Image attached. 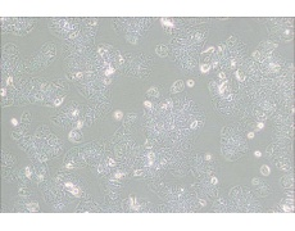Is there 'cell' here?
I'll list each match as a JSON object with an SVG mask.
<instances>
[{
	"label": "cell",
	"instance_id": "obj_19",
	"mask_svg": "<svg viewBox=\"0 0 295 231\" xmlns=\"http://www.w3.org/2000/svg\"><path fill=\"white\" fill-rule=\"evenodd\" d=\"M199 203H200V204H201V206H203V207L205 206V204H207V203H205V200H203V199H199Z\"/></svg>",
	"mask_w": 295,
	"mask_h": 231
},
{
	"label": "cell",
	"instance_id": "obj_11",
	"mask_svg": "<svg viewBox=\"0 0 295 231\" xmlns=\"http://www.w3.org/2000/svg\"><path fill=\"white\" fill-rule=\"evenodd\" d=\"M28 194H30V190H27V189L23 190V188H19V195L21 196H23V195L26 196V195H28Z\"/></svg>",
	"mask_w": 295,
	"mask_h": 231
},
{
	"label": "cell",
	"instance_id": "obj_14",
	"mask_svg": "<svg viewBox=\"0 0 295 231\" xmlns=\"http://www.w3.org/2000/svg\"><path fill=\"white\" fill-rule=\"evenodd\" d=\"M259 182H260V180H259V178H253L252 184H253V185H259Z\"/></svg>",
	"mask_w": 295,
	"mask_h": 231
},
{
	"label": "cell",
	"instance_id": "obj_1",
	"mask_svg": "<svg viewBox=\"0 0 295 231\" xmlns=\"http://www.w3.org/2000/svg\"><path fill=\"white\" fill-rule=\"evenodd\" d=\"M221 150L229 161H236L241 158L248 152V145L241 135V131L239 132L236 128L230 126L223 130L221 137Z\"/></svg>",
	"mask_w": 295,
	"mask_h": 231
},
{
	"label": "cell",
	"instance_id": "obj_15",
	"mask_svg": "<svg viewBox=\"0 0 295 231\" xmlns=\"http://www.w3.org/2000/svg\"><path fill=\"white\" fill-rule=\"evenodd\" d=\"M264 127V125L262 123V122H258V125H257V128H258V130H262Z\"/></svg>",
	"mask_w": 295,
	"mask_h": 231
},
{
	"label": "cell",
	"instance_id": "obj_17",
	"mask_svg": "<svg viewBox=\"0 0 295 231\" xmlns=\"http://www.w3.org/2000/svg\"><path fill=\"white\" fill-rule=\"evenodd\" d=\"M144 105L146 107V108H150V107H151V103H150V102H145V103H144Z\"/></svg>",
	"mask_w": 295,
	"mask_h": 231
},
{
	"label": "cell",
	"instance_id": "obj_8",
	"mask_svg": "<svg viewBox=\"0 0 295 231\" xmlns=\"http://www.w3.org/2000/svg\"><path fill=\"white\" fill-rule=\"evenodd\" d=\"M260 173L263 175V176H268V175L271 173V170L268 166H262L260 167Z\"/></svg>",
	"mask_w": 295,
	"mask_h": 231
},
{
	"label": "cell",
	"instance_id": "obj_6",
	"mask_svg": "<svg viewBox=\"0 0 295 231\" xmlns=\"http://www.w3.org/2000/svg\"><path fill=\"white\" fill-rule=\"evenodd\" d=\"M69 139L72 140V141H80L81 140V134L74 130V131H72V132L69 134Z\"/></svg>",
	"mask_w": 295,
	"mask_h": 231
},
{
	"label": "cell",
	"instance_id": "obj_13",
	"mask_svg": "<svg viewBox=\"0 0 295 231\" xmlns=\"http://www.w3.org/2000/svg\"><path fill=\"white\" fill-rule=\"evenodd\" d=\"M115 118H117V120H121V118H122V112L121 110L115 112Z\"/></svg>",
	"mask_w": 295,
	"mask_h": 231
},
{
	"label": "cell",
	"instance_id": "obj_2",
	"mask_svg": "<svg viewBox=\"0 0 295 231\" xmlns=\"http://www.w3.org/2000/svg\"><path fill=\"white\" fill-rule=\"evenodd\" d=\"M155 51H157V54H158L159 57H166V55H168V46L160 44V45H158L155 48Z\"/></svg>",
	"mask_w": 295,
	"mask_h": 231
},
{
	"label": "cell",
	"instance_id": "obj_18",
	"mask_svg": "<svg viewBox=\"0 0 295 231\" xmlns=\"http://www.w3.org/2000/svg\"><path fill=\"white\" fill-rule=\"evenodd\" d=\"M248 137H249V139H253V137H254V132H249L248 134Z\"/></svg>",
	"mask_w": 295,
	"mask_h": 231
},
{
	"label": "cell",
	"instance_id": "obj_20",
	"mask_svg": "<svg viewBox=\"0 0 295 231\" xmlns=\"http://www.w3.org/2000/svg\"><path fill=\"white\" fill-rule=\"evenodd\" d=\"M254 154H255V157H260V152H259V150H257Z\"/></svg>",
	"mask_w": 295,
	"mask_h": 231
},
{
	"label": "cell",
	"instance_id": "obj_7",
	"mask_svg": "<svg viewBox=\"0 0 295 231\" xmlns=\"http://www.w3.org/2000/svg\"><path fill=\"white\" fill-rule=\"evenodd\" d=\"M26 208H27V211H30V212H37L39 211V204L36 202H32V203H28L27 206H26Z\"/></svg>",
	"mask_w": 295,
	"mask_h": 231
},
{
	"label": "cell",
	"instance_id": "obj_3",
	"mask_svg": "<svg viewBox=\"0 0 295 231\" xmlns=\"http://www.w3.org/2000/svg\"><path fill=\"white\" fill-rule=\"evenodd\" d=\"M182 87H184V82H182L181 80H178V81H176V82L172 85V87H171V92H172V94H177V92H180L182 90Z\"/></svg>",
	"mask_w": 295,
	"mask_h": 231
},
{
	"label": "cell",
	"instance_id": "obj_12",
	"mask_svg": "<svg viewBox=\"0 0 295 231\" xmlns=\"http://www.w3.org/2000/svg\"><path fill=\"white\" fill-rule=\"evenodd\" d=\"M218 79L226 80V74H225V72H219V73H218Z\"/></svg>",
	"mask_w": 295,
	"mask_h": 231
},
{
	"label": "cell",
	"instance_id": "obj_5",
	"mask_svg": "<svg viewBox=\"0 0 295 231\" xmlns=\"http://www.w3.org/2000/svg\"><path fill=\"white\" fill-rule=\"evenodd\" d=\"M146 95L150 96V98H158L159 90H158L157 87H150V89H149V90L146 91Z\"/></svg>",
	"mask_w": 295,
	"mask_h": 231
},
{
	"label": "cell",
	"instance_id": "obj_10",
	"mask_svg": "<svg viewBox=\"0 0 295 231\" xmlns=\"http://www.w3.org/2000/svg\"><path fill=\"white\" fill-rule=\"evenodd\" d=\"M24 173H26V177H27V178H32V170H31V167H26V168H24Z\"/></svg>",
	"mask_w": 295,
	"mask_h": 231
},
{
	"label": "cell",
	"instance_id": "obj_9",
	"mask_svg": "<svg viewBox=\"0 0 295 231\" xmlns=\"http://www.w3.org/2000/svg\"><path fill=\"white\" fill-rule=\"evenodd\" d=\"M209 69H211V66L207 64V63H203V64H200V72H201V73H207V72H209Z\"/></svg>",
	"mask_w": 295,
	"mask_h": 231
},
{
	"label": "cell",
	"instance_id": "obj_4",
	"mask_svg": "<svg viewBox=\"0 0 295 231\" xmlns=\"http://www.w3.org/2000/svg\"><path fill=\"white\" fill-rule=\"evenodd\" d=\"M282 185H283V188H286V189H291L293 188V185H294V180H293V176H285L282 178Z\"/></svg>",
	"mask_w": 295,
	"mask_h": 231
},
{
	"label": "cell",
	"instance_id": "obj_16",
	"mask_svg": "<svg viewBox=\"0 0 295 231\" xmlns=\"http://www.w3.org/2000/svg\"><path fill=\"white\" fill-rule=\"evenodd\" d=\"M187 86H189V87H193V86H194V81H193V80H189V81H187Z\"/></svg>",
	"mask_w": 295,
	"mask_h": 231
}]
</instances>
